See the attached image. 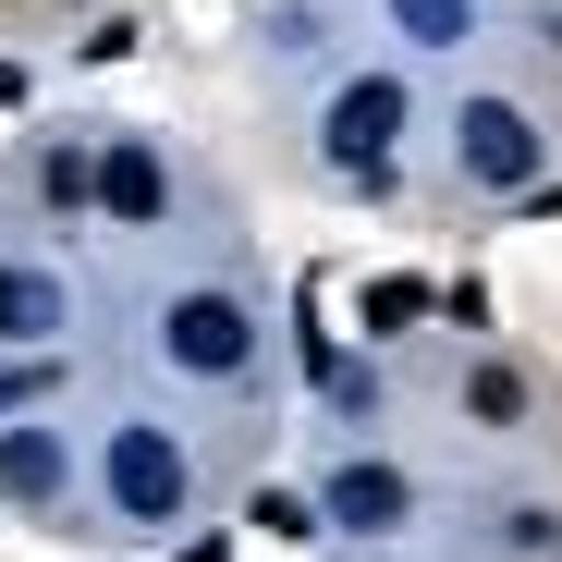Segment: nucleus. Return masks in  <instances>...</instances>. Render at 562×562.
Returning <instances> with one entry per match:
<instances>
[{"mask_svg": "<svg viewBox=\"0 0 562 562\" xmlns=\"http://www.w3.org/2000/svg\"><path fill=\"white\" fill-rule=\"evenodd\" d=\"M111 490H123L147 526L183 502V464H171V440H159V428H123V440H111Z\"/></svg>", "mask_w": 562, "mask_h": 562, "instance_id": "1", "label": "nucleus"}, {"mask_svg": "<svg viewBox=\"0 0 562 562\" xmlns=\"http://www.w3.org/2000/svg\"><path fill=\"white\" fill-rule=\"evenodd\" d=\"M404 123V99H392V86H355V99H342V123H330V147L367 171V159H380V135Z\"/></svg>", "mask_w": 562, "mask_h": 562, "instance_id": "5", "label": "nucleus"}, {"mask_svg": "<svg viewBox=\"0 0 562 562\" xmlns=\"http://www.w3.org/2000/svg\"><path fill=\"white\" fill-rule=\"evenodd\" d=\"M99 196H111L123 221H159V159H147V147H111V159H99Z\"/></svg>", "mask_w": 562, "mask_h": 562, "instance_id": "7", "label": "nucleus"}, {"mask_svg": "<svg viewBox=\"0 0 562 562\" xmlns=\"http://www.w3.org/2000/svg\"><path fill=\"white\" fill-rule=\"evenodd\" d=\"M404 318H428V281H380L367 294V330H404Z\"/></svg>", "mask_w": 562, "mask_h": 562, "instance_id": "8", "label": "nucleus"}, {"mask_svg": "<svg viewBox=\"0 0 562 562\" xmlns=\"http://www.w3.org/2000/svg\"><path fill=\"white\" fill-rule=\"evenodd\" d=\"M0 330H49V281H0Z\"/></svg>", "mask_w": 562, "mask_h": 562, "instance_id": "10", "label": "nucleus"}, {"mask_svg": "<svg viewBox=\"0 0 562 562\" xmlns=\"http://www.w3.org/2000/svg\"><path fill=\"white\" fill-rule=\"evenodd\" d=\"M171 355H183V367H209V380H221V367H245V306L183 294V306H171Z\"/></svg>", "mask_w": 562, "mask_h": 562, "instance_id": "2", "label": "nucleus"}, {"mask_svg": "<svg viewBox=\"0 0 562 562\" xmlns=\"http://www.w3.org/2000/svg\"><path fill=\"white\" fill-rule=\"evenodd\" d=\"M0 490H13V502H49V490H61V440H49V428H13V440H0Z\"/></svg>", "mask_w": 562, "mask_h": 562, "instance_id": "6", "label": "nucleus"}, {"mask_svg": "<svg viewBox=\"0 0 562 562\" xmlns=\"http://www.w3.org/2000/svg\"><path fill=\"white\" fill-rule=\"evenodd\" d=\"M526 159H538V135L514 111H464V171L477 183H526Z\"/></svg>", "mask_w": 562, "mask_h": 562, "instance_id": "3", "label": "nucleus"}, {"mask_svg": "<svg viewBox=\"0 0 562 562\" xmlns=\"http://www.w3.org/2000/svg\"><path fill=\"white\" fill-rule=\"evenodd\" d=\"M37 380H49V367H0V404H25V392H37Z\"/></svg>", "mask_w": 562, "mask_h": 562, "instance_id": "11", "label": "nucleus"}, {"mask_svg": "<svg viewBox=\"0 0 562 562\" xmlns=\"http://www.w3.org/2000/svg\"><path fill=\"white\" fill-rule=\"evenodd\" d=\"M330 514H342V526H404V477H392V464H342V477H330Z\"/></svg>", "mask_w": 562, "mask_h": 562, "instance_id": "4", "label": "nucleus"}, {"mask_svg": "<svg viewBox=\"0 0 562 562\" xmlns=\"http://www.w3.org/2000/svg\"><path fill=\"white\" fill-rule=\"evenodd\" d=\"M464 404L502 428V416H526V380H514V367H477V392H464Z\"/></svg>", "mask_w": 562, "mask_h": 562, "instance_id": "9", "label": "nucleus"}]
</instances>
